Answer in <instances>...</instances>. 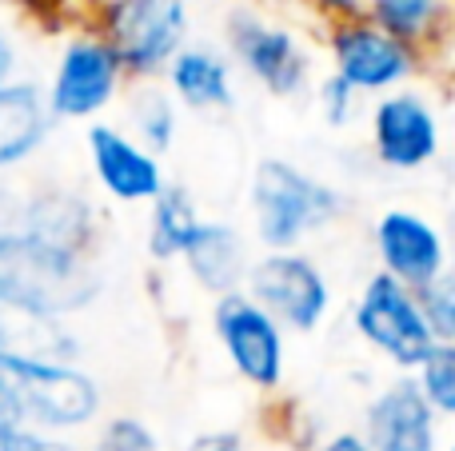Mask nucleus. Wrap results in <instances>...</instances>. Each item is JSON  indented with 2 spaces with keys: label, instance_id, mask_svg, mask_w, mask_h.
<instances>
[{
  "label": "nucleus",
  "instance_id": "f257e3e1",
  "mask_svg": "<svg viewBox=\"0 0 455 451\" xmlns=\"http://www.w3.org/2000/svg\"><path fill=\"white\" fill-rule=\"evenodd\" d=\"M104 292L96 256L68 252L24 228H0V304L48 320L88 312Z\"/></svg>",
  "mask_w": 455,
  "mask_h": 451
},
{
  "label": "nucleus",
  "instance_id": "f03ea898",
  "mask_svg": "<svg viewBox=\"0 0 455 451\" xmlns=\"http://www.w3.org/2000/svg\"><path fill=\"white\" fill-rule=\"evenodd\" d=\"M347 208L352 200L336 184L283 156H264L251 168L248 216L259 252H304L307 240L331 232Z\"/></svg>",
  "mask_w": 455,
  "mask_h": 451
},
{
  "label": "nucleus",
  "instance_id": "7ed1b4c3",
  "mask_svg": "<svg viewBox=\"0 0 455 451\" xmlns=\"http://www.w3.org/2000/svg\"><path fill=\"white\" fill-rule=\"evenodd\" d=\"M0 384L16 428L80 436L104 420V388L76 360L0 356Z\"/></svg>",
  "mask_w": 455,
  "mask_h": 451
},
{
  "label": "nucleus",
  "instance_id": "20e7f679",
  "mask_svg": "<svg viewBox=\"0 0 455 451\" xmlns=\"http://www.w3.org/2000/svg\"><path fill=\"white\" fill-rule=\"evenodd\" d=\"M92 24L120 56L128 80H164L192 44V0H96Z\"/></svg>",
  "mask_w": 455,
  "mask_h": 451
},
{
  "label": "nucleus",
  "instance_id": "39448f33",
  "mask_svg": "<svg viewBox=\"0 0 455 451\" xmlns=\"http://www.w3.org/2000/svg\"><path fill=\"white\" fill-rule=\"evenodd\" d=\"M224 52L232 56L235 72L275 100H296L315 84V60L304 36L256 4H235L224 16Z\"/></svg>",
  "mask_w": 455,
  "mask_h": 451
},
{
  "label": "nucleus",
  "instance_id": "423d86ee",
  "mask_svg": "<svg viewBox=\"0 0 455 451\" xmlns=\"http://www.w3.org/2000/svg\"><path fill=\"white\" fill-rule=\"evenodd\" d=\"M347 324L360 336L363 348L395 368V376H416L427 364V356L440 348L432 328H427L419 292L403 288L387 272H371L360 284Z\"/></svg>",
  "mask_w": 455,
  "mask_h": 451
},
{
  "label": "nucleus",
  "instance_id": "0eeeda50",
  "mask_svg": "<svg viewBox=\"0 0 455 451\" xmlns=\"http://www.w3.org/2000/svg\"><path fill=\"white\" fill-rule=\"evenodd\" d=\"M128 72L112 44L92 28L80 24L60 40L44 84V100L56 124H92L128 92Z\"/></svg>",
  "mask_w": 455,
  "mask_h": 451
},
{
  "label": "nucleus",
  "instance_id": "6e6552de",
  "mask_svg": "<svg viewBox=\"0 0 455 451\" xmlns=\"http://www.w3.org/2000/svg\"><path fill=\"white\" fill-rule=\"evenodd\" d=\"M243 296H251L288 336L320 332L336 304L328 272L307 252H259L251 260Z\"/></svg>",
  "mask_w": 455,
  "mask_h": 451
},
{
  "label": "nucleus",
  "instance_id": "1a4fd4ad",
  "mask_svg": "<svg viewBox=\"0 0 455 451\" xmlns=\"http://www.w3.org/2000/svg\"><path fill=\"white\" fill-rule=\"evenodd\" d=\"M323 52H328V72L347 80L368 100L400 92L419 72H427V60L416 48L395 40L392 32H384L368 16L328 24L323 28Z\"/></svg>",
  "mask_w": 455,
  "mask_h": 451
},
{
  "label": "nucleus",
  "instance_id": "9d476101",
  "mask_svg": "<svg viewBox=\"0 0 455 451\" xmlns=\"http://www.w3.org/2000/svg\"><path fill=\"white\" fill-rule=\"evenodd\" d=\"M208 320L228 368L259 396H275L288 380V332L243 292L212 300Z\"/></svg>",
  "mask_w": 455,
  "mask_h": 451
},
{
  "label": "nucleus",
  "instance_id": "9b49d317",
  "mask_svg": "<svg viewBox=\"0 0 455 451\" xmlns=\"http://www.w3.org/2000/svg\"><path fill=\"white\" fill-rule=\"evenodd\" d=\"M368 148L384 172H424L443 148V124L432 96L408 84L368 104Z\"/></svg>",
  "mask_w": 455,
  "mask_h": 451
},
{
  "label": "nucleus",
  "instance_id": "f8f14e48",
  "mask_svg": "<svg viewBox=\"0 0 455 451\" xmlns=\"http://www.w3.org/2000/svg\"><path fill=\"white\" fill-rule=\"evenodd\" d=\"M371 256H376V272H387L411 292H424L443 272H451V248L443 224L403 204L384 208L371 220Z\"/></svg>",
  "mask_w": 455,
  "mask_h": 451
},
{
  "label": "nucleus",
  "instance_id": "ddd939ff",
  "mask_svg": "<svg viewBox=\"0 0 455 451\" xmlns=\"http://www.w3.org/2000/svg\"><path fill=\"white\" fill-rule=\"evenodd\" d=\"M84 152L104 200L124 208H148L168 188L164 160L148 152L124 124L92 120L84 124Z\"/></svg>",
  "mask_w": 455,
  "mask_h": 451
},
{
  "label": "nucleus",
  "instance_id": "4468645a",
  "mask_svg": "<svg viewBox=\"0 0 455 451\" xmlns=\"http://www.w3.org/2000/svg\"><path fill=\"white\" fill-rule=\"evenodd\" d=\"M360 436L371 451H443V420L432 412L416 376H395L363 404Z\"/></svg>",
  "mask_w": 455,
  "mask_h": 451
},
{
  "label": "nucleus",
  "instance_id": "2eb2a0df",
  "mask_svg": "<svg viewBox=\"0 0 455 451\" xmlns=\"http://www.w3.org/2000/svg\"><path fill=\"white\" fill-rule=\"evenodd\" d=\"M8 224L32 232V236L48 240L56 248L84 252V256H96V244H100V212H96V204L68 188L28 192L24 200H16Z\"/></svg>",
  "mask_w": 455,
  "mask_h": 451
},
{
  "label": "nucleus",
  "instance_id": "dca6fc26",
  "mask_svg": "<svg viewBox=\"0 0 455 451\" xmlns=\"http://www.w3.org/2000/svg\"><path fill=\"white\" fill-rule=\"evenodd\" d=\"M168 92L176 104L196 116H220L235 108V64L224 48L192 40L164 72Z\"/></svg>",
  "mask_w": 455,
  "mask_h": 451
},
{
  "label": "nucleus",
  "instance_id": "f3484780",
  "mask_svg": "<svg viewBox=\"0 0 455 451\" xmlns=\"http://www.w3.org/2000/svg\"><path fill=\"white\" fill-rule=\"evenodd\" d=\"M251 260H256V256H251V248H248V236H243L235 224L204 220L180 264L200 292L212 296V300H224V296L243 292Z\"/></svg>",
  "mask_w": 455,
  "mask_h": 451
},
{
  "label": "nucleus",
  "instance_id": "a211bd4d",
  "mask_svg": "<svg viewBox=\"0 0 455 451\" xmlns=\"http://www.w3.org/2000/svg\"><path fill=\"white\" fill-rule=\"evenodd\" d=\"M52 132L56 120L36 80L20 76L12 84H0V172L28 164Z\"/></svg>",
  "mask_w": 455,
  "mask_h": 451
},
{
  "label": "nucleus",
  "instance_id": "6ab92c4d",
  "mask_svg": "<svg viewBox=\"0 0 455 451\" xmlns=\"http://www.w3.org/2000/svg\"><path fill=\"white\" fill-rule=\"evenodd\" d=\"M368 20L432 64L455 32V0H368Z\"/></svg>",
  "mask_w": 455,
  "mask_h": 451
},
{
  "label": "nucleus",
  "instance_id": "aec40b11",
  "mask_svg": "<svg viewBox=\"0 0 455 451\" xmlns=\"http://www.w3.org/2000/svg\"><path fill=\"white\" fill-rule=\"evenodd\" d=\"M204 220L208 216L200 212V200L184 184H168L148 204V224H144V252H148V260L160 264V268L180 264Z\"/></svg>",
  "mask_w": 455,
  "mask_h": 451
},
{
  "label": "nucleus",
  "instance_id": "412c9836",
  "mask_svg": "<svg viewBox=\"0 0 455 451\" xmlns=\"http://www.w3.org/2000/svg\"><path fill=\"white\" fill-rule=\"evenodd\" d=\"M124 96V128L144 148L164 160L180 140V104H176V96L168 92L164 80H136V84H128Z\"/></svg>",
  "mask_w": 455,
  "mask_h": 451
},
{
  "label": "nucleus",
  "instance_id": "4be33fe9",
  "mask_svg": "<svg viewBox=\"0 0 455 451\" xmlns=\"http://www.w3.org/2000/svg\"><path fill=\"white\" fill-rule=\"evenodd\" d=\"M0 356H36V360H76L80 340L68 320H48L0 304Z\"/></svg>",
  "mask_w": 455,
  "mask_h": 451
},
{
  "label": "nucleus",
  "instance_id": "5701e85b",
  "mask_svg": "<svg viewBox=\"0 0 455 451\" xmlns=\"http://www.w3.org/2000/svg\"><path fill=\"white\" fill-rule=\"evenodd\" d=\"M88 447L92 451H164L156 428L144 415H132V412H108L92 428Z\"/></svg>",
  "mask_w": 455,
  "mask_h": 451
},
{
  "label": "nucleus",
  "instance_id": "b1692460",
  "mask_svg": "<svg viewBox=\"0 0 455 451\" xmlns=\"http://www.w3.org/2000/svg\"><path fill=\"white\" fill-rule=\"evenodd\" d=\"M312 104H315V112H320L323 124L336 128V132L352 128L355 120L368 112V96H360L352 84H347V80H339L336 72H323V76H315Z\"/></svg>",
  "mask_w": 455,
  "mask_h": 451
},
{
  "label": "nucleus",
  "instance_id": "393cba45",
  "mask_svg": "<svg viewBox=\"0 0 455 451\" xmlns=\"http://www.w3.org/2000/svg\"><path fill=\"white\" fill-rule=\"evenodd\" d=\"M416 384L427 396L432 412L443 423H455V344H440L427 356V364L416 372Z\"/></svg>",
  "mask_w": 455,
  "mask_h": 451
},
{
  "label": "nucleus",
  "instance_id": "a878e982",
  "mask_svg": "<svg viewBox=\"0 0 455 451\" xmlns=\"http://www.w3.org/2000/svg\"><path fill=\"white\" fill-rule=\"evenodd\" d=\"M419 304H424V316L435 344H455V268L443 272L432 288H424Z\"/></svg>",
  "mask_w": 455,
  "mask_h": 451
},
{
  "label": "nucleus",
  "instance_id": "bb28decb",
  "mask_svg": "<svg viewBox=\"0 0 455 451\" xmlns=\"http://www.w3.org/2000/svg\"><path fill=\"white\" fill-rule=\"evenodd\" d=\"M0 451H92V447L80 444L76 436H48V431L0 423Z\"/></svg>",
  "mask_w": 455,
  "mask_h": 451
},
{
  "label": "nucleus",
  "instance_id": "cd10ccee",
  "mask_svg": "<svg viewBox=\"0 0 455 451\" xmlns=\"http://www.w3.org/2000/svg\"><path fill=\"white\" fill-rule=\"evenodd\" d=\"M184 451H248V439L235 428H208L200 436H192Z\"/></svg>",
  "mask_w": 455,
  "mask_h": 451
},
{
  "label": "nucleus",
  "instance_id": "c85d7f7f",
  "mask_svg": "<svg viewBox=\"0 0 455 451\" xmlns=\"http://www.w3.org/2000/svg\"><path fill=\"white\" fill-rule=\"evenodd\" d=\"M312 451H371V444L360 436V428H339L331 436H323Z\"/></svg>",
  "mask_w": 455,
  "mask_h": 451
},
{
  "label": "nucleus",
  "instance_id": "c756f323",
  "mask_svg": "<svg viewBox=\"0 0 455 451\" xmlns=\"http://www.w3.org/2000/svg\"><path fill=\"white\" fill-rule=\"evenodd\" d=\"M20 80V48L8 32H0V84H12Z\"/></svg>",
  "mask_w": 455,
  "mask_h": 451
},
{
  "label": "nucleus",
  "instance_id": "7c9ffc66",
  "mask_svg": "<svg viewBox=\"0 0 455 451\" xmlns=\"http://www.w3.org/2000/svg\"><path fill=\"white\" fill-rule=\"evenodd\" d=\"M443 232H448V248H451V268H455V204L448 208V220H443Z\"/></svg>",
  "mask_w": 455,
  "mask_h": 451
},
{
  "label": "nucleus",
  "instance_id": "2f4dec72",
  "mask_svg": "<svg viewBox=\"0 0 455 451\" xmlns=\"http://www.w3.org/2000/svg\"><path fill=\"white\" fill-rule=\"evenodd\" d=\"M0 423H12V412H8V396H4V384H0Z\"/></svg>",
  "mask_w": 455,
  "mask_h": 451
},
{
  "label": "nucleus",
  "instance_id": "473e14b6",
  "mask_svg": "<svg viewBox=\"0 0 455 451\" xmlns=\"http://www.w3.org/2000/svg\"><path fill=\"white\" fill-rule=\"evenodd\" d=\"M0 4H16V8H24V12H32V8H36V0H0Z\"/></svg>",
  "mask_w": 455,
  "mask_h": 451
},
{
  "label": "nucleus",
  "instance_id": "72a5a7b5",
  "mask_svg": "<svg viewBox=\"0 0 455 451\" xmlns=\"http://www.w3.org/2000/svg\"><path fill=\"white\" fill-rule=\"evenodd\" d=\"M443 451H455V439H451V444H443Z\"/></svg>",
  "mask_w": 455,
  "mask_h": 451
},
{
  "label": "nucleus",
  "instance_id": "f704fd0d",
  "mask_svg": "<svg viewBox=\"0 0 455 451\" xmlns=\"http://www.w3.org/2000/svg\"><path fill=\"white\" fill-rule=\"evenodd\" d=\"M80 4H96V0H80Z\"/></svg>",
  "mask_w": 455,
  "mask_h": 451
}]
</instances>
